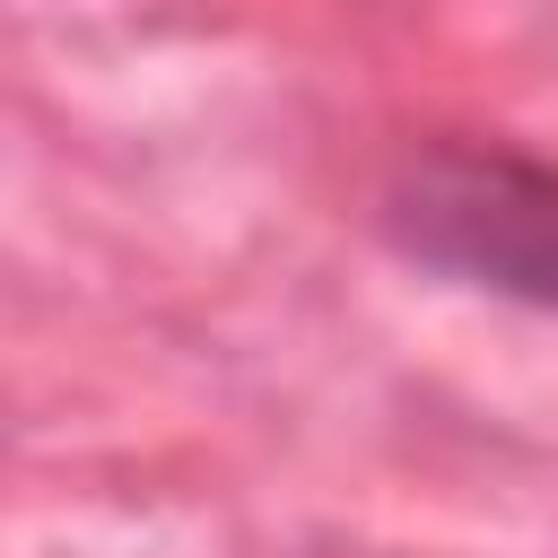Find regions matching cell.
<instances>
[{"mask_svg": "<svg viewBox=\"0 0 558 558\" xmlns=\"http://www.w3.org/2000/svg\"><path fill=\"white\" fill-rule=\"evenodd\" d=\"M384 218L410 262L558 305V166L514 148H427L401 166Z\"/></svg>", "mask_w": 558, "mask_h": 558, "instance_id": "cell-1", "label": "cell"}]
</instances>
